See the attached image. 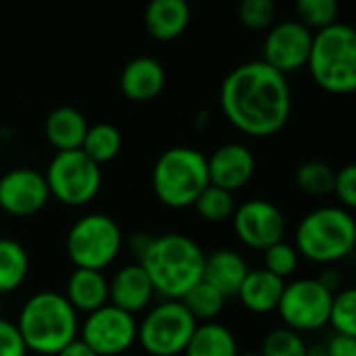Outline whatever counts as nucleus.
<instances>
[{
	"label": "nucleus",
	"mask_w": 356,
	"mask_h": 356,
	"mask_svg": "<svg viewBox=\"0 0 356 356\" xmlns=\"http://www.w3.org/2000/svg\"><path fill=\"white\" fill-rule=\"evenodd\" d=\"M219 104L236 129L252 138H269L290 119L292 90L284 73L263 60H248L225 75Z\"/></svg>",
	"instance_id": "nucleus-1"
},
{
	"label": "nucleus",
	"mask_w": 356,
	"mask_h": 356,
	"mask_svg": "<svg viewBox=\"0 0 356 356\" xmlns=\"http://www.w3.org/2000/svg\"><path fill=\"white\" fill-rule=\"evenodd\" d=\"M204 259L207 254L196 240L179 232H167L154 236L140 265L156 294L165 300H181L202 282Z\"/></svg>",
	"instance_id": "nucleus-2"
},
{
	"label": "nucleus",
	"mask_w": 356,
	"mask_h": 356,
	"mask_svg": "<svg viewBox=\"0 0 356 356\" xmlns=\"http://www.w3.org/2000/svg\"><path fill=\"white\" fill-rule=\"evenodd\" d=\"M27 353L56 356L79 336V313L65 294L42 290L31 294L15 321Z\"/></svg>",
	"instance_id": "nucleus-3"
},
{
	"label": "nucleus",
	"mask_w": 356,
	"mask_h": 356,
	"mask_svg": "<svg viewBox=\"0 0 356 356\" xmlns=\"http://www.w3.org/2000/svg\"><path fill=\"white\" fill-rule=\"evenodd\" d=\"M356 244V221L353 211L340 204L319 207L307 213L294 232V248L300 257L334 265L353 254Z\"/></svg>",
	"instance_id": "nucleus-4"
},
{
	"label": "nucleus",
	"mask_w": 356,
	"mask_h": 356,
	"mask_svg": "<svg viewBox=\"0 0 356 356\" xmlns=\"http://www.w3.org/2000/svg\"><path fill=\"white\" fill-rule=\"evenodd\" d=\"M315 83L330 94H350L356 90V33L348 23L334 25L313 33L307 60Z\"/></svg>",
	"instance_id": "nucleus-5"
},
{
	"label": "nucleus",
	"mask_w": 356,
	"mask_h": 356,
	"mask_svg": "<svg viewBox=\"0 0 356 356\" xmlns=\"http://www.w3.org/2000/svg\"><path fill=\"white\" fill-rule=\"evenodd\" d=\"M209 186L207 154L190 146L167 148L152 167V190L169 209H188Z\"/></svg>",
	"instance_id": "nucleus-6"
},
{
	"label": "nucleus",
	"mask_w": 356,
	"mask_h": 356,
	"mask_svg": "<svg viewBox=\"0 0 356 356\" xmlns=\"http://www.w3.org/2000/svg\"><path fill=\"white\" fill-rule=\"evenodd\" d=\"M123 248V232L106 213H88L67 232L65 250L75 269L104 271Z\"/></svg>",
	"instance_id": "nucleus-7"
},
{
	"label": "nucleus",
	"mask_w": 356,
	"mask_h": 356,
	"mask_svg": "<svg viewBox=\"0 0 356 356\" xmlns=\"http://www.w3.org/2000/svg\"><path fill=\"white\" fill-rule=\"evenodd\" d=\"M196 325L181 300H161L138 321V342L146 355L179 356L190 344Z\"/></svg>",
	"instance_id": "nucleus-8"
},
{
	"label": "nucleus",
	"mask_w": 356,
	"mask_h": 356,
	"mask_svg": "<svg viewBox=\"0 0 356 356\" xmlns=\"http://www.w3.org/2000/svg\"><path fill=\"white\" fill-rule=\"evenodd\" d=\"M50 196L67 207H86L102 186V169L81 150L56 152L44 171Z\"/></svg>",
	"instance_id": "nucleus-9"
},
{
	"label": "nucleus",
	"mask_w": 356,
	"mask_h": 356,
	"mask_svg": "<svg viewBox=\"0 0 356 356\" xmlns=\"http://www.w3.org/2000/svg\"><path fill=\"white\" fill-rule=\"evenodd\" d=\"M334 294L325 290L317 277H300L286 284L277 305L284 327L298 334L317 332L327 325Z\"/></svg>",
	"instance_id": "nucleus-10"
},
{
	"label": "nucleus",
	"mask_w": 356,
	"mask_h": 356,
	"mask_svg": "<svg viewBox=\"0 0 356 356\" xmlns=\"http://www.w3.org/2000/svg\"><path fill=\"white\" fill-rule=\"evenodd\" d=\"M77 338L98 356H121L138 342V319L108 302L86 315Z\"/></svg>",
	"instance_id": "nucleus-11"
},
{
	"label": "nucleus",
	"mask_w": 356,
	"mask_h": 356,
	"mask_svg": "<svg viewBox=\"0 0 356 356\" xmlns=\"http://www.w3.org/2000/svg\"><path fill=\"white\" fill-rule=\"evenodd\" d=\"M232 227L244 246L252 250H267L269 246L284 240L286 217L271 200L250 198L236 207L232 215Z\"/></svg>",
	"instance_id": "nucleus-12"
},
{
	"label": "nucleus",
	"mask_w": 356,
	"mask_h": 356,
	"mask_svg": "<svg viewBox=\"0 0 356 356\" xmlns=\"http://www.w3.org/2000/svg\"><path fill=\"white\" fill-rule=\"evenodd\" d=\"M313 44V31L298 19L275 23L263 42V63L288 75L307 67Z\"/></svg>",
	"instance_id": "nucleus-13"
},
{
	"label": "nucleus",
	"mask_w": 356,
	"mask_h": 356,
	"mask_svg": "<svg viewBox=\"0 0 356 356\" xmlns=\"http://www.w3.org/2000/svg\"><path fill=\"white\" fill-rule=\"evenodd\" d=\"M50 200V190L42 171L15 167L0 175V209L13 217H31Z\"/></svg>",
	"instance_id": "nucleus-14"
},
{
	"label": "nucleus",
	"mask_w": 356,
	"mask_h": 356,
	"mask_svg": "<svg viewBox=\"0 0 356 356\" xmlns=\"http://www.w3.org/2000/svg\"><path fill=\"white\" fill-rule=\"evenodd\" d=\"M207 169L211 186L234 194L252 179L257 171V159L246 144L227 142L215 148L211 156H207Z\"/></svg>",
	"instance_id": "nucleus-15"
},
{
	"label": "nucleus",
	"mask_w": 356,
	"mask_h": 356,
	"mask_svg": "<svg viewBox=\"0 0 356 356\" xmlns=\"http://www.w3.org/2000/svg\"><path fill=\"white\" fill-rule=\"evenodd\" d=\"M154 294L156 292L150 284V277L140 263L123 265L108 280V302L134 317L152 305Z\"/></svg>",
	"instance_id": "nucleus-16"
},
{
	"label": "nucleus",
	"mask_w": 356,
	"mask_h": 356,
	"mask_svg": "<svg viewBox=\"0 0 356 356\" xmlns=\"http://www.w3.org/2000/svg\"><path fill=\"white\" fill-rule=\"evenodd\" d=\"M167 81V73L165 67L161 65V60L152 58V56H136L131 58L119 77V86L121 92L136 102H146L156 98Z\"/></svg>",
	"instance_id": "nucleus-17"
},
{
	"label": "nucleus",
	"mask_w": 356,
	"mask_h": 356,
	"mask_svg": "<svg viewBox=\"0 0 356 356\" xmlns=\"http://www.w3.org/2000/svg\"><path fill=\"white\" fill-rule=\"evenodd\" d=\"M250 267L246 259L234 248H217L204 259L202 282L213 286L225 298L236 296Z\"/></svg>",
	"instance_id": "nucleus-18"
},
{
	"label": "nucleus",
	"mask_w": 356,
	"mask_h": 356,
	"mask_svg": "<svg viewBox=\"0 0 356 356\" xmlns=\"http://www.w3.org/2000/svg\"><path fill=\"white\" fill-rule=\"evenodd\" d=\"M65 298L77 313H94L108 305V277L94 269H73L67 277Z\"/></svg>",
	"instance_id": "nucleus-19"
},
{
	"label": "nucleus",
	"mask_w": 356,
	"mask_h": 356,
	"mask_svg": "<svg viewBox=\"0 0 356 356\" xmlns=\"http://www.w3.org/2000/svg\"><path fill=\"white\" fill-rule=\"evenodd\" d=\"M88 127L90 125H88L86 115L79 108L69 106V104L52 108L44 121L46 140L50 142L52 148H56V152L79 150Z\"/></svg>",
	"instance_id": "nucleus-20"
},
{
	"label": "nucleus",
	"mask_w": 356,
	"mask_h": 356,
	"mask_svg": "<svg viewBox=\"0 0 356 356\" xmlns=\"http://www.w3.org/2000/svg\"><path fill=\"white\" fill-rule=\"evenodd\" d=\"M286 282L280 280L277 275L269 273L267 269H250L248 275L244 277L240 290H238V298L240 302L257 315H267L277 311V305L282 300Z\"/></svg>",
	"instance_id": "nucleus-21"
},
{
	"label": "nucleus",
	"mask_w": 356,
	"mask_h": 356,
	"mask_svg": "<svg viewBox=\"0 0 356 356\" xmlns=\"http://www.w3.org/2000/svg\"><path fill=\"white\" fill-rule=\"evenodd\" d=\"M190 23V6L186 0H152L144 13V25L150 38L169 42L179 38Z\"/></svg>",
	"instance_id": "nucleus-22"
},
{
	"label": "nucleus",
	"mask_w": 356,
	"mask_h": 356,
	"mask_svg": "<svg viewBox=\"0 0 356 356\" xmlns=\"http://www.w3.org/2000/svg\"><path fill=\"white\" fill-rule=\"evenodd\" d=\"M186 356H238V340L236 334L217 321L198 323L190 344L184 350Z\"/></svg>",
	"instance_id": "nucleus-23"
},
{
	"label": "nucleus",
	"mask_w": 356,
	"mask_h": 356,
	"mask_svg": "<svg viewBox=\"0 0 356 356\" xmlns=\"http://www.w3.org/2000/svg\"><path fill=\"white\" fill-rule=\"evenodd\" d=\"M29 273V254L13 238H0V296L23 286Z\"/></svg>",
	"instance_id": "nucleus-24"
},
{
	"label": "nucleus",
	"mask_w": 356,
	"mask_h": 356,
	"mask_svg": "<svg viewBox=\"0 0 356 356\" xmlns=\"http://www.w3.org/2000/svg\"><path fill=\"white\" fill-rule=\"evenodd\" d=\"M123 146V136L117 125L113 123H94L88 127L86 138L81 142V152L90 156L96 165L111 163Z\"/></svg>",
	"instance_id": "nucleus-25"
},
{
	"label": "nucleus",
	"mask_w": 356,
	"mask_h": 356,
	"mask_svg": "<svg viewBox=\"0 0 356 356\" xmlns=\"http://www.w3.org/2000/svg\"><path fill=\"white\" fill-rule=\"evenodd\" d=\"M225 300L227 298L221 292H217L213 286L200 282L181 298V305L196 319V323H209V321H215L221 315V311L225 307Z\"/></svg>",
	"instance_id": "nucleus-26"
},
{
	"label": "nucleus",
	"mask_w": 356,
	"mask_h": 356,
	"mask_svg": "<svg viewBox=\"0 0 356 356\" xmlns=\"http://www.w3.org/2000/svg\"><path fill=\"white\" fill-rule=\"evenodd\" d=\"M192 207L196 209V213L204 221H209V223H223V221L232 219V215H234L238 204H236L232 192L221 190V188L209 184Z\"/></svg>",
	"instance_id": "nucleus-27"
},
{
	"label": "nucleus",
	"mask_w": 356,
	"mask_h": 356,
	"mask_svg": "<svg viewBox=\"0 0 356 356\" xmlns=\"http://www.w3.org/2000/svg\"><path fill=\"white\" fill-rule=\"evenodd\" d=\"M336 171L330 163L323 161H307L296 169V184L305 194L311 196H327L334 192Z\"/></svg>",
	"instance_id": "nucleus-28"
},
{
	"label": "nucleus",
	"mask_w": 356,
	"mask_h": 356,
	"mask_svg": "<svg viewBox=\"0 0 356 356\" xmlns=\"http://www.w3.org/2000/svg\"><path fill=\"white\" fill-rule=\"evenodd\" d=\"M307 340L302 334L290 327H273L265 334L261 344V356H307Z\"/></svg>",
	"instance_id": "nucleus-29"
},
{
	"label": "nucleus",
	"mask_w": 356,
	"mask_h": 356,
	"mask_svg": "<svg viewBox=\"0 0 356 356\" xmlns=\"http://www.w3.org/2000/svg\"><path fill=\"white\" fill-rule=\"evenodd\" d=\"M327 325L336 330V334L356 338V290L355 288H342L334 294L332 307H330V319Z\"/></svg>",
	"instance_id": "nucleus-30"
},
{
	"label": "nucleus",
	"mask_w": 356,
	"mask_h": 356,
	"mask_svg": "<svg viewBox=\"0 0 356 356\" xmlns=\"http://www.w3.org/2000/svg\"><path fill=\"white\" fill-rule=\"evenodd\" d=\"M298 261H300V254L294 248V244L284 242V240L263 250V269L277 275L280 280L294 275L298 269Z\"/></svg>",
	"instance_id": "nucleus-31"
},
{
	"label": "nucleus",
	"mask_w": 356,
	"mask_h": 356,
	"mask_svg": "<svg viewBox=\"0 0 356 356\" xmlns=\"http://www.w3.org/2000/svg\"><path fill=\"white\" fill-rule=\"evenodd\" d=\"M298 21L302 25L325 29L338 21V4L336 0H298L296 4Z\"/></svg>",
	"instance_id": "nucleus-32"
},
{
	"label": "nucleus",
	"mask_w": 356,
	"mask_h": 356,
	"mask_svg": "<svg viewBox=\"0 0 356 356\" xmlns=\"http://www.w3.org/2000/svg\"><path fill=\"white\" fill-rule=\"evenodd\" d=\"M238 17L248 29H267L275 17V4L271 0H244L238 8Z\"/></svg>",
	"instance_id": "nucleus-33"
},
{
	"label": "nucleus",
	"mask_w": 356,
	"mask_h": 356,
	"mask_svg": "<svg viewBox=\"0 0 356 356\" xmlns=\"http://www.w3.org/2000/svg\"><path fill=\"white\" fill-rule=\"evenodd\" d=\"M340 200V207L346 211H353L356 207V167L353 163L344 165L340 171H336L334 179V192Z\"/></svg>",
	"instance_id": "nucleus-34"
},
{
	"label": "nucleus",
	"mask_w": 356,
	"mask_h": 356,
	"mask_svg": "<svg viewBox=\"0 0 356 356\" xmlns=\"http://www.w3.org/2000/svg\"><path fill=\"white\" fill-rule=\"evenodd\" d=\"M0 356H27L25 342L15 321H8L4 317H0Z\"/></svg>",
	"instance_id": "nucleus-35"
},
{
	"label": "nucleus",
	"mask_w": 356,
	"mask_h": 356,
	"mask_svg": "<svg viewBox=\"0 0 356 356\" xmlns=\"http://www.w3.org/2000/svg\"><path fill=\"white\" fill-rule=\"evenodd\" d=\"M325 355L327 356H356V338L334 334L325 342Z\"/></svg>",
	"instance_id": "nucleus-36"
},
{
	"label": "nucleus",
	"mask_w": 356,
	"mask_h": 356,
	"mask_svg": "<svg viewBox=\"0 0 356 356\" xmlns=\"http://www.w3.org/2000/svg\"><path fill=\"white\" fill-rule=\"evenodd\" d=\"M152 240H154V236H152V234H148V232H136V234H131V238H129L127 246H129L131 257H134V259H138V263H140V261H142V257L148 252V248H150Z\"/></svg>",
	"instance_id": "nucleus-37"
},
{
	"label": "nucleus",
	"mask_w": 356,
	"mask_h": 356,
	"mask_svg": "<svg viewBox=\"0 0 356 356\" xmlns=\"http://www.w3.org/2000/svg\"><path fill=\"white\" fill-rule=\"evenodd\" d=\"M319 280V284L325 288V290H330L332 294H336V292H340L342 290V273L338 271V269H334V267H327V269H323V273L317 277Z\"/></svg>",
	"instance_id": "nucleus-38"
},
{
	"label": "nucleus",
	"mask_w": 356,
	"mask_h": 356,
	"mask_svg": "<svg viewBox=\"0 0 356 356\" xmlns=\"http://www.w3.org/2000/svg\"><path fill=\"white\" fill-rule=\"evenodd\" d=\"M56 356H98L86 342H81L79 338H75L73 342H69Z\"/></svg>",
	"instance_id": "nucleus-39"
},
{
	"label": "nucleus",
	"mask_w": 356,
	"mask_h": 356,
	"mask_svg": "<svg viewBox=\"0 0 356 356\" xmlns=\"http://www.w3.org/2000/svg\"><path fill=\"white\" fill-rule=\"evenodd\" d=\"M307 356H327L325 355V344H309Z\"/></svg>",
	"instance_id": "nucleus-40"
},
{
	"label": "nucleus",
	"mask_w": 356,
	"mask_h": 356,
	"mask_svg": "<svg viewBox=\"0 0 356 356\" xmlns=\"http://www.w3.org/2000/svg\"><path fill=\"white\" fill-rule=\"evenodd\" d=\"M238 356H261L259 353H240Z\"/></svg>",
	"instance_id": "nucleus-41"
},
{
	"label": "nucleus",
	"mask_w": 356,
	"mask_h": 356,
	"mask_svg": "<svg viewBox=\"0 0 356 356\" xmlns=\"http://www.w3.org/2000/svg\"><path fill=\"white\" fill-rule=\"evenodd\" d=\"M0 317H2V296H0Z\"/></svg>",
	"instance_id": "nucleus-42"
}]
</instances>
